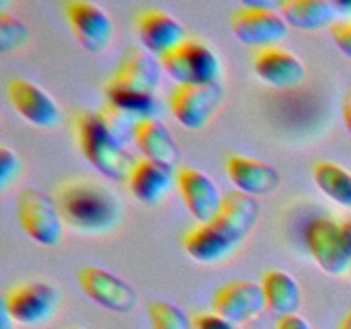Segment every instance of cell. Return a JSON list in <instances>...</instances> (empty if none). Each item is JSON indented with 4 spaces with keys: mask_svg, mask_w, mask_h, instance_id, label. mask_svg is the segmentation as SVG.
<instances>
[{
    "mask_svg": "<svg viewBox=\"0 0 351 329\" xmlns=\"http://www.w3.org/2000/svg\"><path fill=\"white\" fill-rule=\"evenodd\" d=\"M55 202L64 221L84 235H105L122 221L119 199L105 185L89 178H77L62 185Z\"/></svg>",
    "mask_w": 351,
    "mask_h": 329,
    "instance_id": "obj_1",
    "label": "cell"
},
{
    "mask_svg": "<svg viewBox=\"0 0 351 329\" xmlns=\"http://www.w3.org/2000/svg\"><path fill=\"white\" fill-rule=\"evenodd\" d=\"M75 141L89 164L103 177L120 182L129 177L134 160L125 144L113 136L98 112H82L75 119Z\"/></svg>",
    "mask_w": 351,
    "mask_h": 329,
    "instance_id": "obj_2",
    "label": "cell"
},
{
    "mask_svg": "<svg viewBox=\"0 0 351 329\" xmlns=\"http://www.w3.org/2000/svg\"><path fill=\"white\" fill-rule=\"evenodd\" d=\"M158 60L177 84H215L221 75L218 53L195 38H185L180 45L160 55Z\"/></svg>",
    "mask_w": 351,
    "mask_h": 329,
    "instance_id": "obj_3",
    "label": "cell"
},
{
    "mask_svg": "<svg viewBox=\"0 0 351 329\" xmlns=\"http://www.w3.org/2000/svg\"><path fill=\"white\" fill-rule=\"evenodd\" d=\"M232 33L247 47H278L288 36V24L269 2H245L232 14Z\"/></svg>",
    "mask_w": 351,
    "mask_h": 329,
    "instance_id": "obj_4",
    "label": "cell"
},
{
    "mask_svg": "<svg viewBox=\"0 0 351 329\" xmlns=\"http://www.w3.org/2000/svg\"><path fill=\"white\" fill-rule=\"evenodd\" d=\"M17 218L24 233L43 247H57L64 240L65 221L57 202L40 188H24L17 199Z\"/></svg>",
    "mask_w": 351,
    "mask_h": 329,
    "instance_id": "obj_5",
    "label": "cell"
},
{
    "mask_svg": "<svg viewBox=\"0 0 351 329\" xmlns=\"http://www.w3.org/2000/svg\"><path fill=\"white\" fill-rule=\"evenodd\" d=\"M60 304V291L47 281H29L10 288L2 298V307L19 326H41L53 317Z\"/></svg>",
    "mask_w": 351,
    "mask_h": 329,
    "instance_id": "obj_6",
    "label": "cell"
},
{
    "mask_svg": "<svg viewBox=\"0 0 351 329\" xmlns=\"http://www.w3.org/2000/svg\"><path fill=\"white\" fill-rule=\"evenodd\" d=\"M225 91L221 84H177L171 89L168 106L178 123L189 130H201L221 108Z\"/></svg>",
    "mask_w": 351,
    "mask_h": 329,
    "instance_id": "obj_7",
    "label": "cell"
},
{
    "mask_svg": "<svg viewBox=\"0 0 351 329\" xmlns=\"http://www.w3.org/2000/svg\"><path fill=\"white\" fill-rule=\"evenodd\" d=\"M77 281L82 293L106 310L129 314L139 305V295L132 284L105 267L84 266L79 271Z\"/></svg>",
    "mask_w": 351,
    "mask_h": 329,
    "instance_id": "obj_8",
    "label": "cell"
},
{
    "mask_svg": "<svg viewBox=\"0 0 351 329\" xmlns=\"http://www.w3.org/2000/svg\"><path fill=\"white\" fill-rule=\"evenodd\" d=\"M305 245L314 263L329 276H343L350 271L351 259L341 239L339 221L319 216L305 228Z\"/></svg>",
    "mask_w": 351,
    "mask_h": 329,
    "instance_id": "obj_9",
    "label": "cell"
},
{
    "mask_svg": "<svg viewBox=\"0 0 351 329\" xmlns=\"http://www.w3.org/2000/svg\"><path fill=\"white\" fill-rule=\"evenodd\" d=\"M64 12L72 34L86 51L99 55L110 47L113 23L101 7L86 0H74L65 3Z\"/></svg>",
    "mask_w": 351,
    "mask_h": 329,
    "instance_id": "obj_10",
    "label": "cell"
},
{
    "mask_svg": "<svg viewBox=\"0 0 351 329\" xmlns=\"http://www.w3.org/2000/svg\"><path fill=\"white\" fill-rule=\"evenodd\" d=\"M211 307L215 314L228 319L233 324L243 326L256 321L267 305L261 283L240 280L219 287L213 295Z\"/></svg>",
    "mask_w": 351,
    "mask_h": 329,
    "instance_id": "obj_11",
    "label": "cell"
},
{
    "mask_svg": "<svg viewBox=\"0 0 351 329\" xmlns=\"http://www.w3.org/2000/svg\"><path fill=\"white\" fill-rule=\"evenodd\" d=\"M10 105L27 123L40 129H55L60 123L62 113L57 101L34 82L27 79H12L7 86Z\"/></svg>",
    "mask_w": 351,
    "mask_h": 329,
    "instance_id": "obj_12",
    "label": "cell"
},
{
    "mask_svg": "<svg viewBox=\"0 0 351 329\" xmlns=\"http://www.w3.org/2000/svg\"><path fill=\"white\" fill-rule=\"evenodd\" d=\"M175 182L185 208L199 223H211L218 216L223 195L208 173L194 167H182Z\"/></svg>",
    "mask_w": 351,
    "mask_h": 329,
    "instance_id": "obj_13",
    "label": "cell"
},
{
    "mask_svg": "<svg viewBox=\"0 0 351 329\" xmlns=\"http://www.w3.org/2000/svg\"><path fill=\"white\" fill-rule=\"evenodd\" d=\"M252 67L261 81L276 89H295L307 79V67L304 62L293 51L281 47L257 50Z\"/></svg>",
    "mask_w": 351,
    "mask_h": 329,
    "instance_id": "obj_14",
    "label": "cell"
},
{
    "mask_svg": "<svg viewBox=\"0 0 351 329\" xmlns=\"http://www.w3.org/2000/svg\"><path fill=\"white\" fill-rule=\"evenodd\" d=\"M225 170L237 191L252 197L274 194L281 185L280 171L266 161L256 158L232 154L226 160Z\"/></svg>",
    "mask_w": 351,
    "mask_h": 329,
    "instance_id": "obj_15",
    "label": "cell"
},
{
    "mask_svg": "<svg viewBox=\"0 0 351 329\" xmlns=\"http://www.w3.org/2000/svg\"><path fill=\"white\" fill-rule=\"evenodd\" d=\"M173 180H177L173 167L141 158L134 161L129 177H127V185H129L130 194L137 201L154 206L160 204L170 194Z\"/></svg>",
    "mask_w": 351,
    "mask_h": 329,
    "instance_id": "obj_16",
    "label": "cell"
},
{
    "mask_svg": "<svg viewBox=\"0 0 351 329\" xmlns=\"http://www.w3.org/2000/svg\"><path fill=\"white\" fill-rule=\"evenodd\" d=\"M136 31L144 50L156 57L167 53L185 40L182 23L161 9L143 10L136 21Z\"/></svg>",
    "mask_w": 351,
    "mask_h": 329,
    "instance_id": "obj_17",
    "label": "cell"
},
{
    "mask_svg": "<svg viewBox=\"0 0 351 329\" xmlns=\"http://www.w3.org/2000/svg\"><path fill=\"white\" fill-rule=\"evenodd\" d=\"M261 218L259 201L240 191H232L223 195L218 216L213 219L218 228L232 236L239 245L256 230Z\"/></svg>",
    "mask_w": 351,
    "mask_h": 329,
    "instance_id": "obj_18",
    "label": "cell"
},
{
    "mask_svg": "<svg viewBox=\"0 0 351 329\" xmlns=\"http://www.w3.org/2000/svg\"><path fill=\"white\" fill-rule=\"evenodd\" d=\"M184 250L199 264H218L228 259L239 249V243L226 235L215 223H199L192 226L182 240Z\"/></svg>",
    "mask_w": 351,
    "mask_h": 329,
    "instance_id": "obj_19",
    "label": "cell"
},
{
    "mask_svg": "<svg viewBox=\"0 0 351 329\" xmlns=\"http://www.w3.org/2000/svg\"><path fill=\"white\" fill-rule=\"evenodd\" d=\"M161 65L158 58L141 48H129L117 65L115 75L110 81L123 88L156 95L161 81Z\"/></svg>",
    "mask_w": 351,
    "mask_h": 329,
    "instance_id": "obj_20",
    "label": "cell"
},
{
    "mask_svg": "<svg viewBox=\"0 0 351 329\" xmlns=\"http://www.w3.org/2000/svg\"><path fill=\"white\" fill-rule=\"evenodd\" d=\"M132 141L147 160L175 167L180 158V149L175 143L173 134L156 117L139 120L134 127Z\"/></svg>",
    "mask_w": 351,
    "mask_h": 329,
    "instance_id": "obj_21",
    "label": "cell"
},
{
    "mask_svg": "<svg viewBox=\"0 0 351 329\" xmlns=\"http://www.w3.org/2000/svg\"><path fill=\"white\" fill-rule=\"evenodd\" d=\"M278 10L288 26L305 33L331 27L339 14L335 3L326 0H283Z\"/></svg>",
    "mask_w": 351,
    "mask_h": 329,
    "instance_id": "obj_22",
    "label": "cell"
},
{
    "mask_svg": "<svg viewBox=\"0 0 351 329\" xmlns=\"http://www.w3.org/2000/svg\"><path fill=\"white\" fill-rule=\"evenodd\" d=\"M261 287L266 297V305L280 317L298 314L302 307V290L298 281L283 269H271L264 273Z\"/></svg>",
    "mask_w": 351,
    "mask_h": 329,
    "instance_id": "obj_23",
    "label": "cell"
},
{
    "mask_svg": "<svg viewBox=\"0 0 351 329\" xmlns=\"http://www.w3.org/2000/svg\"><path fill=\"white\" fill-rule=\"evenodd\" d=\"M312 177L326 197L351 209V171L332 161H319L312 168Z\"/></svg>",
    "mask_w": 351,
    "mask_h": 329,
    "instance_id": "obj_24",
    "label": "cell"
},
{
    "mask_svg": "<svg viewBox=\"0 0 351 329\" xmlns=\"http://www.w3.org/2000/svg\"><path fill=\"white\" fill-rule=\"evenodd\" d=\"M105 96L106 103L129 113L136 120L154 119V115L158 113L156 96L151 93L123 88L113 81H108L105 86Z\"/></svg>",
    "mask_w": 351,
    "mask_h": 329,
    "instance_id": "obj_25",
    "label": "cell"
},
{
    "mask_svg": "<svg viewBox=\"0 0 351 329\" xmlns=\"http://www.w3.org/2000/svg\"><path fill=\"white\" fill-rule=\"evenodd\" d=\"M147 317L153 329H194L187 312L173 302L154 300L147 304Z\"/></svg>",
    "mask_w": 351,
    "mask_h": 329,
    "instance_id": "obj_26",
    "label": "cell"
},
{
    "mask_svg": "<svg viewBox=\"0 0 351 329\" xmlns=\"http://www.w3.org/2000/svg\"><path fill=\"white\" fill-rule=\"evenodd\" d=\"M29 27L12 14L0 10V51L3 55L19 50L29 41Z\"/></svg>",
    "mask_w": 351,
    "mask_h": 329,
    "instance_id": "obj_27",
    "label": "cell"
},
{
    "mask_svg": "<svg viewBox=\"0 0 351 329\" xmlns=\"http://www.w3.org/2000/svg\"><path fill=\"white\" fill-rule=\"evenodd\" d=\"M101 120L105 122V125L108 127L110 132L115 137H119L123 144L129 139H132L134 127L139 120H136L134 117H130L129 113L122 112L117 106L110 105V103H105V106L101 108V112H98Z\"/></svg>",
    "mask_w": 351,
    "mask_h": 329,
    "instance_id": "obj_28",
    "label": "cell"
},
{
    "mask_svg": "<svg viewBox=\"0 0 351 329\" xmlns=\"http://www.w3.org/2000/svg\"><path fill=\"white\" fill-rule=\"evenodd\" d=\"M21 171L19 156L10 147L0 146V188L5 191Z\"/></svg>",
    "mask_w": 351,
    "mask_h": 329,
    "instance_id": "obj_29",
    "label": "cell"
},
{
    "mask_svg": "<svg viewBox=\"0 0 351 329\" xmlns=\"http://www.w3.org/2000/svg\"><path fill=\"white\" fill-rule=\"evenodd\" d=\"M329 33L338 50L351 60V21H336L329 27Z\"/></svg>",
    "mask_w": 351,
    "mask_h": 329,
    "instance_id": "obj_30",
    "label": "cell"
},
{
    "mask_svg": "<svg viewBox=\"0 0 351 329\" xmlns=\"http://www.w3.org/2000/svg\"><path fill=\"white\" fill-rule=\"evenodd\" d=\"M194 329H239V326L215 312H201L192 317Z\"/></svg>",
    "mask_w": 351,
    "mask_h": 329,
    "instance_id": "obj_31",
    "label": "cell"
},
{
    "mask_svg": "<svg viewBox=\"0 0 351 329\" xmlns=\"http://www.w3.org/2000/svg\"><path fill=\"white\" fill-rule=\"evenodd\" d=\"M276 329H312V326L307 319H304L298 314H293L287 315V317H280Z\"/></svg>",
    "mask_w": 351,
    "mask_h": 329,
    "instance_id": "obj_32",
    "label": "cell"
},
{
    "mask_svg": "<svg viewBox=\"0 0 351 329\" xmlns=\"http://www.w3.org/2000/svg\"><path fill=\"white\" fill-rule=\"evenodd\" d=\"M341 115H343V122H345L346 130L350 132L351 136V89L345 93L341 101Z\"/></svg>",
    "mask_w": 351,
    "mask_h": 329,
    "instance_id": "obj_33",
    "label": "cell"
},
{
    "mask_svg": "<svg viewBox=\"0 0 351 329\" xmlns=\"http://www.w3.org/2000/svg\"><path fill=\"white\" fill-rule=\"evenodd\" d=\"M339 230H341V239L345 243V249L348 257L351 259V219L339 221Z\"/></svg>",
    "mask_w": 351,
    "mask_h": 329,
    "instance_id": "obj_34",
    "label": "cell"
},
{
    "mask_svg": "<svg viewBox=\"0 0 351 329\" xmlns=\"http://www.w3.org/2000/svg\"><path fill=\"white\" fill-rule=\"evenodd\" d=\"M14 324H16L14 319L10 317L9 312L2 307V310H0V329H14Z\"/></svg>",
    "mask_w": 351,
    "mask_h": 329,
    "instance_id": "obj_35",
    "label": "cell"
},
{
    "mask_svg": "<svg viewBox=\"0 0 351 329\" xmlns=\"http://www.w3.org/2000/svg\"><path fill=\"white\" fill-rule=\"evenodd\" d=\"M338 329H351V310L343 317L341 324H339Z\"/></svg>",
    "mask_w": 351,
    "mask_h": 329,
    "instance_id": "obj_36",
    "label": "cell"
},
{
    "mask_svg": "<svg viewBox=\"0 0 351 329\" xmlns=\"http://www.w3.org/2000/svg\"><path fill=\"white\" fill-rule=\"evenodd\" d=\"M69 329H84V328H69Z\"/></svg>",
    "mask_w": 351,
    "mask_h": 329,
    "instance_id": "obj_37",
    "label": "cell"
}]
</instances>
